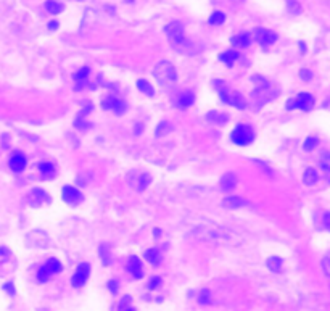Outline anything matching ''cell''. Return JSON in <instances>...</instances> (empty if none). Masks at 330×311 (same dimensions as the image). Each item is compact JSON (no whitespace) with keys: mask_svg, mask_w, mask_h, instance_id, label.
<instances>
[{"mask_svg":"<svg viewBox=\"0 0 330 311\" xmlns=\"http://www.w3.org/2000/svg\"><path fill=\"white\" fill-rule=\"evenodd\" d=\"M253 81H255L256 87H255V91L251 92V100H253V103L258 105V108L277 97V91L272 87V84L267 79H264L261 76H255Z\"/></svg>","mask_w":330,"mask_h":311,"instance_id":"6da1fadb","label":"cell"},{"mask_svg":"<svg viewBox=\"0 0 330 311\" xmlns=\"http://www.w3.org/2000/svg\"><path fill=\"white\" fill-rule=\"evenodd\" d=\"M153 76H155V79L158 81V84L163 89H166V91L174 89L176 82H177V73H176L173 63L166 62V60L159 62L155 68H153Z\"/></svg>","mask_w":330,"mask_h":311,"instance_id":"7a4b0ae2","label":"cell"},{"mask_svg":"<svg viewBox=\"0 0 330 311\" xmlns=\"http://www.w3.org/2000/svg\"><path fill=\"white\" fill-rule=\"evenodd\" d=\"M216 84L221 86V87L218 89V92H219V97H221V100H222L224 103H227V105H230V107L239 108V110L246 107V102H245V98H243V96H242V94L235 92V91H229V89L224 87L221 82H216Z\"/></svg>","mask_w":330,"mask_h":311,"instance_id":"3957f363","label":"cell"},{"mask_svg":"<svg viewBox=\"0 0 330 311\" xmlns=\"http://www.w3.org/2000/svg\"><path fill=\"white\" fill-rule=\"evenodd\" d=\"M253 139H255V132H253L251 126L248 124H239L232 131V134H230V141H232L235 145H240V147L250 145Z\"/></svg>","mask_w":330,"mask_h":311,"instance_id":"277c9868","label":"cell"},{"mask_svg":"<svg viewBox=\"0 0 330 311\" xmlns=\"http://www.w3.org/2000/svg\"><path fill=\"white\" fill-rule=\"evenodd\" d=\"M164 32H166L169 42H171L173 46L180 47V46H184V44H187L185 36H184V27L180 23H177V21L169 23L166 27H164Z\"/></svg>","mask_w":330,"mask_h":311,"instance_id":"5b68a950","label":"cell"},{"mask_svg":"<svg viewBox=\"0 0 330 311\" xmlns=\"http://www.w3.org/2000/svg\"><path fill=\"white\" fill-rule=\"evenodd\" d=\"M60 271H62V263H60L57 258H50L37 271V279H39V282H47L48 279H52L55 274H58Z\"/></svg>","mask_w":330,"mask_h":311,"instance_id":"8992f818","label":"cell"},{"mask_svg":"<svg viewBox=\"0 0 330 311\" xmlns=\"http://www.w3.org/2000/svg\"><path fill=\"white\" fill-rule=\"evenodd\" d=\"M15 268L13 253L7 247H0V276H7Z\"/></svg>","mask_w":330,"mask_h":311,"instance_id":"52a82bcc","label":"cell"},{"mask_svg":"<svg viewBox=\"0 0 330 311\" xmlns=\"http://www.w3.org/2000/svg\"><path fill=\"white\" fill-rule=\"evenodd\" d=\"M314 107V97L311 96V94H300L298 97L295 100H290L287 103V108L291 110V108H298V110H303V112H309V110Z\"/></svg>","mask_w":330,"mask_h":311,"instance_id":"ba28073f","label":"cell"},{"mask_svg":"<svg viewBox=\"0 0 330 311\" xmlns=\"http://www.w3.org/2000/svg\"><path fill=\"white\" fill-rule=\"evenodd\" d=\"M89 276H90V264L81 263L78 266V269H76V273L73 274V277H71V284H73V287L79 288L86 284L87 279H89Z\"/></svg>","mask_w":330,"mask_h":311,"instance_id":"9c48e42d","label":"cell"},{"mask_svg":"<svg viewBox=\"0 0 330 311\" xmlns=\"http://www.w3.org/2000/svg\"><path fill=\"white\" fill-rule=\"evenodd\" d=\"M62 198H63L65 203L71 205V207H78L79 203H82V200H84L82 193L76 187H73V186H65L63 187Z\"/></svg>","mask_w":330,"mask_h":311,"instance_id":"30bf717a","label":"cell"},{"mask_svg":"<svg viewBox=\"0 0 330 311\" xmlns=\"http://www.w3.org/2000/svg\"><path fill=\"white\" fill-rule=\"evenodd\" d=\"M26 202L31 205V207H41L42 203H50V195L42 191V189H32V191L27 193Z\"/></svg>","mask_w":330,"mask_h":311,"instance_id":"8fae6325","label":"cell"},{"mask_svg":"<svg viewBox=\"0 0 330 311\" xmlns=\"http://www.w3.org/2000/svg\"><path fill=\"white\" fill-rule=\"evenodd\" d=\"M102 107L105 108V110H110V112L116 113V115H121V113H124L126 103L119 97H116V96H108V97L103 98Z\"/></svg>","mask_w":330,"mask_h":311,"instance_id":"7c38bea8","label":"cell"},{"mask_svg":"<svg viewBox=\"0 0 330 311\" xmlns=\"http://www.w3.org/2000/svg\"><path fill=\"white\" fill-rule=\"evenodd\" d=\"M255 39L261 44L263 47H269L277 41V34L272 31H269V29H264V27H258V29L255 31Z\"/></svg>","mask_w":330,"mask_h":311,"instance_id":"4fadbf2b","label":"cell"},{"mask_svg":"<svg viewBox=\"0 0 330 311\" xmlns=\"http://www.w3.org/2000/svg\"><path fill=\"white\" fill-rule=\"evenodd\" d=\"M27 247H37V248H45L48 243V237L44 234L42 231H32L29 236L26 237Z\"/></svg>","mask_w":330,"mask_h":311,"instance_id":"5bb4252c","label":"cell"},{"mask_svg":"<svg viewBox=\"0 0 330 311\" xmlns=\"http://www.w3.org/2000/svg\"><path fill=\"white\" fill-rule=\"evenodd\" d=\"M26 163H27L26 157L21 152H15L12 155V158H10V162H8L10 169L15 171V173H21V171L26 168Z\"/></svg>","mask_w":330,"mask_h":311,"instance_id":"9a60e30c","label":"cell"},{"mask_svg":"<svg viewBox=\"0 0 330 311\" xmlns=\"http://www.w3.org/2000/svg\"><path fill=\"white\" fill-rule=\"evenodd\" d=\"M128 271L135 277V279H142L144 276V268H142V262L139 257H131L128 262Z\"/></svg>","mask_w":330,"mask_h":311,"instance_id":"2e32d148","label":"cell"},{"mask_svg":"<svg viewBox=\"0 0 330 311\" xmlns=\"http://www.w3.org/2000/svg\"><path fill=\"white\" fill-rule=\"evenodd\" d=\"M89 74H90V70L84 66V68H81L78 73H74V82H76V89L81 91L82 87L87 84V81H89Z\"/></svg>","mask_w":330,"mask_h":311,"instance_id":"e0dca14e","label":"cell"},{"mask_svg":"<svg viewBox=\"0 0 330 311\" xmlns=\"http://www.w3.org/2000/svg\"><path fill=\"white\" fill-rule=\"evenodd\" d=\"M39 171L44 179H53V177L57 176V168H55V165L50 162H42L39 165Z\"/></svg>","mask_w":330,"mask_h":311,"instance_id":"ac0fdd59","label":"cell"},{"mask_svg":"<svg viewBox=\"0 0 330 311\" xmlns=\"http://www.w3.org/2000/svg\"><path fill=\"white\" fill-rule=\"evenodd\" d=\"M235 186H237V177H235V174H232V173L225 174L221 179V187H222V191H225V192L234 191Z\"/></svg>","mask_w":330,"mask_h":311,"instance_id":"d6986e66","label":"cell"},{"mask_svg":"<svg viewBox=\"0 0 330 311\" xmlns=\"http://www.w3.org/2000/svg\"><path fill=\"white\" fill-rule=\"evenodd\" d=\"M250 42H251V37H250V34H246V32H242V34H237L232 37V46H235V47H242V48L248 47Z\"/></svg>","mask_w":330,"mask_h":311,"instance_id":"ffe728a7","label":"cell"},{"mask_svg":"<svg viewBox=\"0 0 330 311\" xmlns=\"http://www.w3.org/2000/svg\"><path fill=\"white\" fill-rule=\"evenodd\" d=\"M206 120L210 121V123H213V124L222 126V124H225V123H227V121H229V116H227V115H224V113L211 112V113H208V115H206Z\"/></svg>","mask_w":330,"mask_h":311,"instance_id":"44dd1931","label":"cell"},{"mask_svg":"<svg viewBox=\"0 0 330 311\" xmlns=\"http://www.w3.org/2000/svg\"><path fill=\"white\" fill-rule=\"evenodd\" d=\"M194 100H195V96L194 94H190V92H184V94H180V96L177 97V107H180V108H187V107H190L192 103H194Z\"/></svg>","mask_w":330,"mask_h":311,"instance_id":"7402d4cb","label":"cell"},{"mask_svg":"<svg viewBox=\"0 0 330 311\" xmlns=\"http://www.w3.org/2000/svg\"><path fill=\"white\" fill-rule=\"evenodd\" d=\"M319 181V174L314 168H308L303 174V182L306 186H314L316 182Z\"/></svg>","mask_w":330,"mask_h":311,"instance_id":"603a6c76","label":"cell"},{"mask_svg":"<svg viewBox=\"0 0 330 311\" xmlns=\"http://www.w3.org/2000/svg\"><path fill=\"white\" fill-rule=\"evenodd\" d=\"M240 58V53L239 52H235V50H227V52H224V53H221L219 55V60H221L222 63H225V65H232L235 60H239Z\"/></svg>","mask_w":330,"mask_h":311,"instance_id":"cb8c5ba5","label":"cell"},{"mask_svg":"<svg viewBox=\"0 0 330 311\" xmlns=\"http://www.w3.org/2000/svg\"><path fill=\"white\" fill-rule=\"evenodd\" d=\"M319 165H321V169H322L324 176H326V179L330 182V153H329V152L322 153L321 162H319Z\"/></svg>","mask_w":330,"mask_h":311,"instance_id":"d4e9b609","label":"cell"},{"mask_svg":"<svg viewBox=\"0 0 330 311\" xmlns=\"http://www.w3.org/2000/svg\"><path fill=\"white\" fill-rule=\"evenodd\" d=\"M245 203H246L245 200L240 197H227L224 200V205L229 208H240V207H243Z\"/></svg>","mask_w":330,"mask_h":311,"instance_id":"484cf974","label":"cell"},{"mask_svg":"<svg viewBox=\"0 0 330 311\" xmlns=\"http://www.w3.org/2000/svg\"><path fill=\"white\" fill-rule=\"evenodd\" d=\"M145 258H147V262H150L153 266H158L159 262H161V257H159V252L156 248L148 250V252L145 253Z\"/></svg>","mask_w":330,"mask_h":311,"instance_id":"4316f807","label":"cell"},{"mask_svg":"<svg viewBox=\"0 0 330 311\" xmlns=\"http://www.w3.org/2000/svg\"><path fill=\"white\" fill-rule=\"evenodd\" d=\"M137 87H139V91L140 92H144L145 96H148V97H153L155 96V91H153V87L148 84V82L145 81V79H139L137 81Z\"/></svg>","mask_w":330,"mask_h":311,"instance_id":"83f0119b","label":"cell"},{"mask_svg":"<svg viewBox=\"0 0 330 311\" xmlns=\"http://www.w3.org/2000/svg\"><path fill=\"white\" fill-rule=\"evenodd\" d=\"M150 176L148 174H139V177H137V186H135V189L139 192H144L145 189L148 187V184H150Z\"/></svg>","mask_w":330,"mask_h":311,"instance_id":"f1b7e54d","label":"cell"},{"mask_svg":"<svg viewBox=\"0 0 330 311\" xmlns=\"http://www.w3.org/2000/svg\"><path fill=\"white\" fill-rule=\"evenodd\" d=\"M45 10L48 13L52 15H57L63 10V5L60 2H55V0H48V2H45Z\"/></svg>","mask_w":330,"mask_h":311,"instance_id":"f546056e","label":"cell"},{"mask_svg":"<svg viewBox=\"0 0 330 311\" xmlns=\"http://www.w3.org/2000/svg\"><path fill=\"white\" fill-rule=\"evenodd\" d=\"M267 268L274 271V273H279V271L282 269V260L279 257H271L267 260Z\"/></svg>","mask_w":330,"mask_h":311,"instance_id":"4dcf8cb0","label":"cell"},{"mask_svg":"<svg viewBox=\"0 0 330 311\" xmlns=\"http://www.w3.org/2000/svg\"><path fill=\"white\" fill-rule=\"evenodd\" d=\"M98 253H100L102 257V262L105 266H108L110 263H111V258H110V248L107 243H103V245H100V248H98Z\"/></svg>","mask_w":330,"mask_h":311,"instance_id":"1f68e13d","label":"cell"},{"mask_svg":"<svg viewBox=\"0 0 330 311\" xmlns=\"http://www.w3.org/2000/svg\"><path fill=\"white\" fill-rule=\"evenodd\" d=\"M225 21V15L222 12H214L210 16V24H222Z\"/></svg>","mask_w":330,"mask_h":311,"instance_id":"d6a6232c","label":"cell"},{"mask_svg":"<svg viewBox=\"0 0 330 311\" xmlns=\"http://www.w3.org/2000/svg\"><path fill=\"white\" fill-rule=\"evenodd\" d=\"M118 311H135L134 307H132V305H131V297H124V298H123V302L119 303Z\"/></svg>","mask_w":330,"mask_h":311,"instance_id":"836d02e7","label":"cell"},{"mask_svg":"<svg viewBox=\"0 0 330 311\" xmlns=\"http://www.w3.org/2000/svg\"><path fill=\"white\" fill-rule=\"evenodd\" d=\"M321 266H322V271H324V276L327 277L329 284H330V258H324L321 262Z\"/></svg>","mask_w":330,"mask_h":311,"instance_id":"e575fe53","label":"cell"},{"mask_svg":"<svg viewBox=\"0 0 330 311\" xmlns=\"http://www.w3.org/2000/svg\"><path fill=\"white\" fill-rule=\"evenodd\" d=\"M198 302H200L201 305H210L211 303V298H210V290H203L200 293V298H198Z\"/></svg>","mask_w":330,"mask_h":311,"instance_id":"d590c367","label":"cell"},{"mask_svg":"<svg viewBox=\"0 0 330 311\" xmlns=\"http://www.w3.org/2000/svg\"><path fill=\"white\" fill-rule=\"evenodd\" d=\"M287 3H288V10L291 13H300L301 12V7L296 0H287Z\"/></svg>","mask_w":330,"mask_h":311,"instance_id":"8d00e7d4","label":"cell"},{"mask_svg":"<svg viewBox=\"0 0 330 311\" xmlns=\"http://www.w3.org/2000/svg\"><path fill=\"white\" fill-rule=\"evenodd\" d=\"M317 144H319V141H317L316 137H308L306 142H305V148L306 150H312V148L317 145Z\"/></svg>","mask_w":330,"mask_h":311,"instance_id":"74e56055","label":"cell"},{"mask_svg":"<svg viewBox=\"0 0 330 311\" xmlns=\"http://www.w3.org/2000/svg\"><path fill=\"white\" fill-rule=\"evenodd\" d=\"M161 284V277H153V279L150 281V284H148V288H152V290H155V288Z\"/></svg>","mask_w":330,"mask_h":311,"instance_id":"f35d334b","label":"cell"},{"mask_svg":"<svg viewBox=\"0 0 330 311\" xmlns=\"http://www.w3.org/2000/svg\"><path fill=\"white\" fill-rule=\"evenodd\" d=\"M108 288L111 290L113 293H116L118 292V281H110L108 282Z\"/></svg>","mask_w":330,"mask_h":311,"instance_id":"ab89813d","label":"cell"},{"mask_svg":"<svg viewBox=\"0 0 330 311\" xmlns=\"http://www.w3.org/2000/svg\"><path fill=\"white\" fill-rule=\"evenodd\" d=\"M322 223H324V226H326V229L330 231V213H326V215H324Z\"/></svg>","mask_w":330,"mask_h":311,"instance_id":"60d3db41","label":"cell"},{"mask_svg":"<svg viewBox=\"0 0 330 311\" xmlns=\"http://www.w3.org/2000/svg\"><path fill=\"white\" fill-rule=\"evenodd\" d=\"M3 288H5V290H7V292L10 293V295H15V287H13L12 282H7V284L3 286Z\"/></svg>","mask_w":330,"mask_h":311,"instance_id":"b9f144b4","label":"cell"},{"mask_svg":"<svg viewBox=\"0 0 330 311\" xmlns=\"http://www.w3.org/2000/svg\"><path fill=\"white\" fill-rule=\"evenodd\" d=\"M300 74H301V77H303L305 81H309V79H311V76H312V74H311V71H308V70H301V73H300Z\"/></svg>","mask_w":330,"mask_h":311,"instance_id":"7bdbcfd3","label":"cell"},{"mask_svg":"<svg viewBox=\"0 0 330 311\" xmlns=\"http://www.w3.org/2000/svg\"><path fill=\"white\" fill-rule=\"evenodd\" d=\"M48 27H50L52 31H55L58 27V23H57V21H52V23H48Z\"/></svg>","mask_w":330,"mask_h":311,"instance_id":"ee69618b","label":"cell"}]
</instances>
